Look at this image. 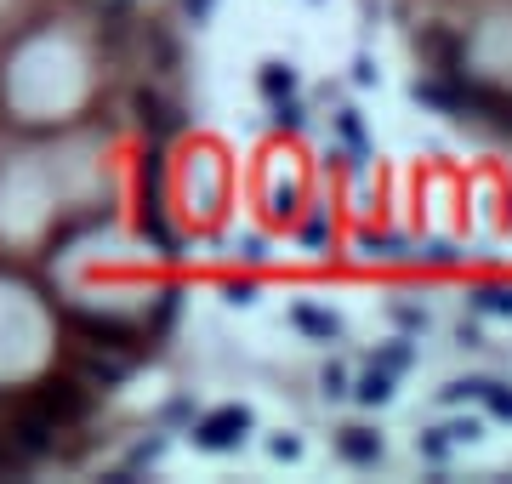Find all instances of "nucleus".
I'll list each match as a JSON object with an SVG mask.
<instances>
[{
	"label": "nucleus",
	"instance_id": "nucleus-1",
	"mask_svg": "<svg viewBox=\"0 0 512 484\" xmlns=\"http://www.w3.org/2000/svg\"><path fill=\"white\" fill-rule=\"evenodd\" d=\"M92 399L97 393L86 388V382H74V376L57 365V371L35 376L29 388H18L12 399H0V416H35L46 428L69 433V428H86V422H92Z\"/></svg>",
	"mask_w": 512,
	"mask_h": 484
},
{
	"label": "nucleus",
	"instance_id": "nucleus-10",
	"mask_svg": "<svg viewBox=\"0 0 512 484\" xmlns=\"http://www.w3.org/2000/svg\"><path fill=\"white\" fill-rule=\"evenodd\" d=\"M473 393L495 410V416H501V422H512V393L507 388H495V382H473Z\"/></svg>",
	"mask_w": 512,
	"mask_h": 484
},
{
	"label": "nucleus",
	"instance_id": "nucleus-2",
	"mask_svg": "<svg viewBox=\"0 0 512 484\" xmlns=\"http://www.w3.org/2000/svg\"><path fill=\"white\" fill-rule=\"evenodd\" d=\"M63 325H69L74 342H92V348H109V354H126L131 365L154 354V331L137 325V319L120 314H92V308H63Z\"/></svg>",
	"mask_w": 512,
	"mask_h": 484
},
{
	"label": "nucleus",
	"instance_id": "nucleus-11",
	"mask_svg": "<svg viewBox=\"0 0 512 484\" xmlns=\"http://www.w3.org/2000/svg\"><path fill=\"white\" fill-rule=\"evenodd\" d=\"M291 319H296V325H302L308 336H325V342L336 336V319H330V314H319V308H296Z\"/></svg>",
	"mask_w": 512,
	"mask_h": 484
},
{
	"label": "nucleus",
	"instance_id": "nucleus-12",
	"mask_svg": "<svg viewBox=\"0 0 512 484\" xmlns=\"http://www.w3.org/2000/svg\"><path fill=\"white\" fill-rule=\"evenodd\" d=\"M473 302L484 308V314H512V291H507V285H484Z\"/></svg>",
	"mask_w": 512,
	"mask_h": 484
},
{
	"label": "nucleus",
	"instance_id": "nucleus-19",
	"mask_svg": "<svg viewBox=\"0 0 512 484\" xmlns=\"http://www.w3.org/2000/svg\"><path fill=\"white\" fill-rule=\"evenodd\" d=\"M183 6H188V18H194V23H205V18H211V6H217V0H183Z\"/></svg>",
	"mask_w": 512,
	"mask_h": 484
},
{
	"label": "nucleus",
	"instance_id": "nucleus-3",
	"mask_svg": "<svg viewBox=\"0 0 512 484\" xmlns=\"http://www.w3.org/2000/svg\"><path fill=\"white\" fill-rule=\"evenodd\" d=\"M63 371H69L74 382H86L92 393H114L131 376V359L109 354V348H92V342H74L69 336V348H63Z\"/></svg>",
	"mask_w": 512,
	"mask_h": 484
},
{
	"label": "nucleus",
	"instance_id": "nucleus-14",
	"mask_svg": "<svg viewBox=\"0 0 512 484\" xmlns=\"http://www.w3.org/2000/svg\"><path fill=\"white\" fill-rule=\"evenodd\" d=\"M387 393H393V382H387V371H370L365 382H359V399H365V405H382Z\"/></svg>",
	"mask_w": 512,
	"mask_h": 484
},
{
	"label": "nucleus",
	"instance_id": "nucleus-16",
	"mask_svg": "<svg viewBox=\"0 0 512 484\" xmlns=\"http://www.w3.org/2000/svg\"><path fill=\"white\" fill-rule=\"evenodd\" d=\"M274 126H279V131H296V126H302V109H296L291 97H279V109H274Z\"/></svg>",
	"mask_w": 512,
	"mask_h": 484
},
{
	"label": "nucleus",
	"instance_id": "nucleus-17",
	"mask_svg": "<svg viewBox=\"0 0 512 484\" xmlns=\"http://www.w3.org/2000/svg\"><path fill=\"white\" fill-rule=\"evenodd\" d=\"M365 245H370V251H376V257H404V245H399V240H387V234H382V240H376V234H370Z\"/></svg>",
	"mask_w": 512,
	"mask_h": 484
},
{
	"label": "nucleus",
	"instance_id": "nucleus-7",
	"mask_svg": "<svg viewBox=\"0 0 512 484\" xmlns=\"http://www.w3.org/2000/svg\"><path fill=\"white\" fill-rule=\"evenodd\" d=\"M137 205H165V154L160 143H148L137 160Z\"/></svg>",
	"mask_w": 512,
	"mask_h": 484
},
{
	"label": "nucleus",
	"instance_id": "nucleus-18",
	"mask_svg": "<svg viewBox=\"0 0 512 484\" xmlns=\"http://www.w3.org/2000/svg\"><path fill=\"white\" fill-rule=\"evenodd\" d=\"M302 240H308V245H325V240H330V223H325V217H313V223L302 228Z\"/></svg>",
	"mask_w": 512,
	"mask_h": 484
},
{
	"label": "nucleus",
	"instance_id": "nucleus-15",
	"mask_svg": "<svg viewBox=\"0 0 512 484\" xmlns=\"http://www.w3.org/2000/svg\"><path fill=\"white\" fill-rule=\"evenodd\" d=\"M268 211H274V223H291V217H296V188L291 183L274 188V205H268Z\"/></svg>",
	"mask_w": 512,
	"mask_h": 484
},
{
	"label": "nucleus",
	"instance_id": "nucleus-4",
	"mask_svg": "<svg viewBox=\"0 0 512 484\" xmlns=\"http://www.w3.org/2000/svg\"><path fill=\"white\" fill-rule=\"evenodd\" d=\"M416 57H421V69L433 80H450L467 69V35H461L456 23H421L416 29Z\"/></svg>",
	"mask_w": 512,
	"mask_h": 484
},
{
	"label": "nucleus",
	"instance_id": "nucleus-8",
	"mask_svg": "<svg viewBox=\"0 0 512 484\" xmlns=\"http://www.w3.org/2000/svg\"><path fill=\"white\" fill-rule=\"evenodd\" d=\"M336 450L348 456L353 467H370V462H382V439L365 428H342V439H336Z\"/></svg>",
	"mask_w": 512,
	"mask_h": 484
},
{
	"label": "nucleus",
	"instance_id": "nucleus-13",
	"mask_svg": "<svg viewBox=\"0 0 512 484\" xmlns=\"http://www.w3.org/2000/svg\"><path fill=\"white\" fill-rule=\"evenodd\" d=\"M291 86H296L291 69H279V63H274V69H262V92L274 97V103H279V97H291Z\"/></svg>",
	"mask_w": 512,
	"mask_h": 484
},
{
	"label": "nucleus",
	"instance_id": "nucleus-6",
	"mask_svg": "<svg viewBox=\"0 0 512 484\" xmlns=\"http://www.w3.org/2000/svg\"><path fill=\"white\" fill-rule=\"evenodd\" d=\"M245 433H251V410L228 405V410H211L200 428H194V439H200L205 450H228V445H239Z\"/></svg>",
	"mask_w": 512,
	"mask_h": 484
},
{
	"label": "nucleus",
	"instance_id": "nucleus-9",
	"mask_svg": "<svg viewBox=\"0 0 512 484\" xmlns=\"http://www.w3.org/2000/svg\"><path fill=\"white\" fill-rule=\"evenodd\" d=\"M137 228H143V240H154L171 257L177 251V240H171V228H165V205H137Z\"/></svg>",
	"mask_w": 512,
	"mask_h": 484
},
{
	"label": "nucleus",
	"instance_id": "nucleus-5",
	"mask_svg": "<svg viewBox=\"0 0 512 484\" xmlns=\"http://www.w3.org/2000/svg\"><path fill=\"white\" fill-rule=\"evenodd\" d=\"M131 126L143 131L148 143H171V137H183V131H188V114H183L177 97L137 86V92H131Z\"/></svg>",
	"mask_w": 512,
	"mask_h": 484
}]
</instances>
